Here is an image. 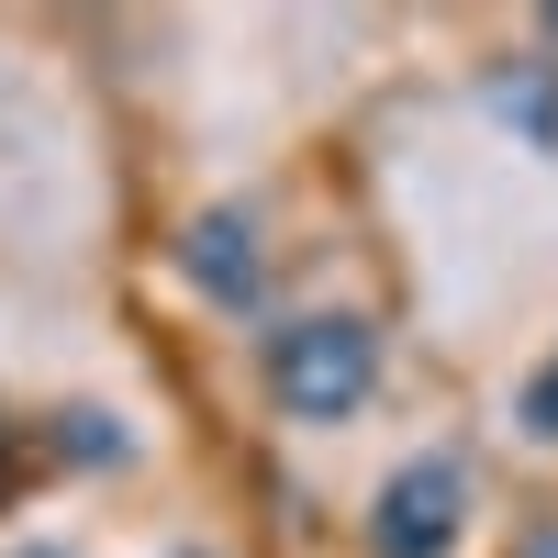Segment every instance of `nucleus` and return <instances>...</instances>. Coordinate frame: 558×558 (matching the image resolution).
Masks as SVG:
<instances>
[{
    "mask_svg": "<svg viewBox=\"0 0 558 558\" xmlns=\"http://www.w3.org/2000/svg\"><path fill=\"white\" fill-rule=\"evenodd\" d=\"M368 391H380V336L357 313H302L268 336V402L291 425H347Z\"/></svg>",
    "mask_w": 558,
    "mask_h": 558,
    "instance_id": "obj_1",
    "label": "nucleus"
},
{
    "mask_svg": "<svg viewBox=\"0 0 558 558\" xmlns=\"http://www.w3.org/2000/svg\"><path fill=\"white\" fill-rule=\"evenodd\" d=\"M458 536H470V470L447 447L402 458L380 481V502H368V558H447Z\"/></svg>",
    "mask_w": 558,
    "mask_h": 558,
    "instance_id": "obj_2",
    "label": "nucleus"
},
{
    "mask_svg": "<svg viewBox=\"0 0 558 558\" xmlns=\"http://www.w3.org/2000/svg\"><path fill=\"white\" fill-rule=\"evenodd\" d=\"M179 268H191V291H213L223 313H246L268 291V257H257V223L246 213H202L191 246H179Z\"/></svg>",
    "mask_w": 558,
    "mask_h": 558,
    "instance_id": "obj_3",
    "label": "nucleus"
},
{
    "mask_svg": "<svg viewBox=\"0 0 558 558\" xmlns=\"http://www.w3.org/2000/svg\"><path fill=\"white\" fill-rule=\"evenodd\" d=\"M514 425L558 447V357H536V368H525V391H514Z\"/></svg>",
    "mask_w": 558,
    "mask_h": 558,
    "instance_id": "obj_4",
    "label": "nucleus"
},
{
    "mask_svg": "<svg viewBox=\"0 0 558 558\" xmlns=\"http://www.w3.org/2000/svg\"><path fill=\"white\" fill-rule=\"evenodd\" d=\"M179 558H213V547H179Z\"/></svg>",
    "mask_w": 558,
    "mask_h": 558,
    "instance_id": "obj_5",
    "label": "nucleus"
}]
</instances>
